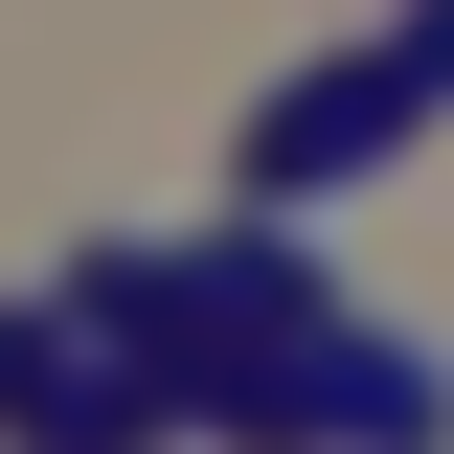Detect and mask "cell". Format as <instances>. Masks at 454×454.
I'll return each instance as SVG.
<instances>
[{
    "instance_id": "obj_4",
    "label": "cell",
    "mask_w": 454,
    "mask_h": 454,
    "mask_svg": "<svg viewBox=\"0 0 454 454\" xmlns=\"http://www.w3.org/2000/svg\"><path fill=\"white\" fill-rule=\"evenodd\" d=\"M409 68H432V91H454V0H409Z\"/></svg>"
},
{
    "instance_id": "obj_1",
    "label": "cell",
    "mask_w": 454,
    "mask_h": 454,
    "mask_svg": "<svg viewBox=\"0 0 454 454\" xmlns=\"http://www.w3.org/2000/svg\"><path fill=\"white\" fill-rule=\"evenodd\" d=\"M409 137H432V68H409V23H387V46H318L273 114H250V205H340V182H387Z\"/></svg>"
},
{
    "instance_id": "obj_3",
    "label": "cell",
    "mask_w": 454,
    "mask_h": 454,
    "mask_svg": "<svg viewBox=\"0 0 454 454\" xmlns=\"http://www.w3.org/2000/svg\"><path fill=\"white\" fill-rule=\"evenodd\" d=\"M68 387H91V340H68V318H23V295H0V432H68Z\"/></svg>"
},
{
    "instance_id": "obj_2",
    "label": "cell",
    "mask_w": 454,
    "mask_h": 454,
    "mask_svg": "<svg viewBox=\"0 0 454 454\" xmlns=\"http://www.w3.org/2000/svg\"><path fill=\"white\" fill-rule=\"evenodd\" d=\"M250 432H454V364H432V340H387V318H318V340H273Z\"/></svg>"
}]
</instances>
